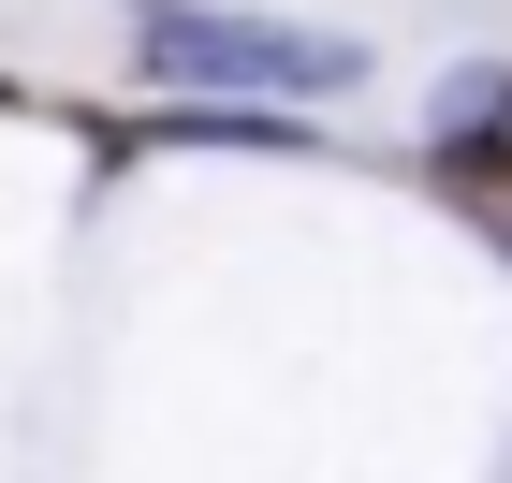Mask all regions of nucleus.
I'll return each instance as SVG.
<instances>
[{
    "instance_id": "4",
    "label": "nucleus",
    "mask_w": 512,
    "mask_h": 483,
    "mask_svg": "<svg viewBox=\"0 0 512 483\" xmlns=\"http://www.w3.org/2000/svg\"><path fill=\"white\" fill-rule=\"evenodd\" d=\"M439 205H454V220H469V235L512 264V176H469V191H439Z\"/></svg>"
},
{
    "instance_id": "5",
    "label": "nucleus",
    "mask_w": 512,
    "mask_h": 483,
    "mask_svg": "<svg viewBox=\"0 0 512 483\" xmlns=\"http://www.w3.org/2000/svg\"><path fill=\"white\" fill-rule=\"evenodd\" d=\"M0 118H30V88H15V74H0Z\"/></svg>"
},
{
    "instance_id": "1",
    "label": "nucleus",
    "mask_w": 512,
    "mask_h": 483,
    "mask_svg": "<svg viewBox=\"0 0 512 483\" xmlns=\"http://www.w3.org/2000/svg\"><path fill=\"white\" fill-rule=\"evenodd\" d=\"M147 103H352L366 44L352 30H278V15H220V0H118Z\"/></svg>"
},
{
    "instance_id": "3",
    "label": "nucleus",
    "mask_w": 512,
    "mask_h": 483,
    "mask_svg": "<svg viewBox=\"0 0 512 483\" xmlns=\"http://www.w3.org/2000/svg\"><path fill=\"white\" fill-rule=\"evenodd\" d=\"M469 176H512V59H454L425 88V191H469Z\"/></svg>"
},
{
    "instance_id": "2",
    "label": "nucleus",
    "mask_w": 512,
    "mask_h": 483,
    "mask_svg": "<svg viewBox=\"0 0 512 483\" xmlns=\"http://www.w3.org/2000/svg\"><path fill=\"white\" fill-rule=\"evenodd\" d=\"M88 161H147V147H220V161H322L308 103H132V118H74Z\"/></svg>"
}]
</instances>
